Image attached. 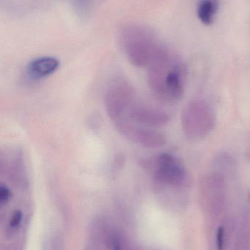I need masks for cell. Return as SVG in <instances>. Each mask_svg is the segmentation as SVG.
Instances as JSON below:
<instances>
[{
    "label": "cell",
    "instance_id": "cell-1",
    "mask_svg": "<svg viewBox=\"0 0 250 250\" xmlns=\"http://www.w3.org/2000/svg\"><path fill=\"white\" fill-rule=\"evenodd\" d=\"M148 84L154 96L165 104H174L183 98L186 71L182 62L159 52L148 70Z\"/></svg>",
    "mask_w": 250,
    "mask_h": 250
},
{
    "label": "cell",
    "instance_id": "cell-2",
    "mask_svg": "<svg viewBox=\"0 0 250 250\" xmlns=\"http://www.w3.org/2000/svg\"><path fill=\"white\" fill-rule=\"evenodd\" d=\"M182 126L186 138L192 141H201L214 129L216 114L207 101L198 99L185 105L182 112Z\"/></svg>",
    "mask_w": 250,
    "mask_h": 250
},
{
    "label": "cell",
    "instance_id": "cell-3",
    "mask_svg": "<svg viewBox=\"0 0 250 250\" xmlns=\"http://www.w3.org/2000/svg\"><path fill=\"white\" fill-rule=\"evenodd\" d=\"M152 172L157 183L174 189H185L191 185V177L183 163L170 153H161L153 160Z\"/></svg>",
    "mask_w": 250,
    "mask_h": 250
},
{
    "label": "cell",
    "instance_id": "cell-4",
    "mask_svg": "<svg viewBox=\"0 0 250 250\" xmlns=\"http://www.w3.org/2000/svg\"><path fill=\"white\" fill-rule=\"evenodd\" d=\"M230 179L212 169L201 181V201L212 217H218L224 211L227 201V181Z\"/></svg>",
    "mask_w": 250,
    "mask_h": 250
},
{
    "label": "cell",
    "instance_id": "cell-5",
    "mask_svg": "<svg viewBox=\"0 0 250 250\" xmlns=\"http://www.w3.org/2000/svg\"><path fill=\"white\" fill-rule=\"evenodd\" d=\"M135 92L130 83L123 78L114 79L109 85L104 97V105L109 118L116 123L126 117L135 103Z\"/></svg>",
    "mask_w": 250,
    "mask_h": 250
},
{
    "label": "cell",
    "instance_id": "cell-6",
    "mask_svg": "<svg viewBox=\"0 0 250 250\" xmlns=\"http://www.w3.org/2000/svg\"><path fill=\"white\" fill-rule=\"evenodd\" d=\"M114 125L125 138L145 148H160L167 144L165 135L153 128L138 126L126 120L117 122Z\"/></svg>",
    "mask_w": 250,
    "mask_h": 250
},
{
    "label": "cell",
    "instance_id": "cell-7",
    "mask_svg": "<svg viewBox=\"0 0 250 250\" xmlns=\"http://www.w3.org/2000/svg\"><path fill=\"white\" fill-rule=\"evenodd\" d=\"M128 120L138 126L154 128L167 125L170 117L164 111L135 102L129 108L126 117L121 120Z\"/></svg>",
    "mask_w": 250,
    "mask_h": 250
},
{
    "label": "cell",
    "instance_id": "cell-8",
    "mask_svg": "<svg viewBox=\"0 0 250 250\" xmlns=\"http://www.w3.org/2000/svg\"><path fill=\"white\" fill-rule=\"evenodd\" d=\"M60 62L51 57H43L32 60L27 67L28 75L33 79L48 77L57 71Z\"/></svg>",
    "mask_w": 250,
    "mask_h": 250
},
{
    "label": "cell",
    "instance_id": "cell-9",
    "mask_svg": "<svg viewBox=\"0 0 250 250\" xmlns=\"http://www.w3.org/2000/svg\"><path fill=\"white\" fill-rule=\"evenodd\" d=\"M217 12V4L214 0H203L198 7V18L202 23L210 25L214 21Z\"/></svg>",
    "mask_w": 250,
    "mask_h": 250
},
{
    "label": "cell",
    "instance_id": "cell-10",
    "mask_svg": "<svg viewBox=\"0 0 250 250\" xmlns=\"http://www.w3.org/2000/svg\"><path fill=\"white\" fill-rule=\"evenodd\" d=\"M217 248L218 250H226V230L223 226H220L217 231Z\"/></svg>",
    "mask_w": 250,
    "mask_h": 250
},
{
    "label": "cell",
    "instance_id": "cell-11",
    "mask_svg": "<svg viewBox=\"0 0 250 250\" xmlns=\"http://www.w3.org/2000/svg\"><path fill=\"white\" fill-rule=\"evenodd\" d=\"M23 218V214L20 210H17L13 213V217L10 219V226L12 229H16L20 225Z\"/></svg>",
    "mask_w": 250,
    "mask_h": 250
},
{
    "label": "cell",
    "instance_id": "cell-12",
    "mask_svg": "<svg viewBox=\"0 0 250 250\" xmlns=\"http://www.w3.org/2000/svg\"><path fill=\"white\" fill-rule=\"evenodd\" d=\"M11 196V192L7 187L1 185L0 188V201L1 204L7 202Z\"/></svg>",
    "mask_w": 250,
    "mask_h": 250
},
{
    "label": "cell",
    "instance_id": "cell-13",
    "mask_svg": "<svg viewBox=\"0 0 250 250\" xmlns=\"http://www.w3.org/2000/svg\"><path fill=\"white\" fill-rule=\"evenodd\" d=\"M111 248L113 250H123L120 241L115 236L111 239Z\"/></svg>",
    "mask_w": 250,
    "mask_h": 250
},
{
    "label": "cell",
    "instance_id": "cell-14",
    "mask_svg": "<svg viewBox=\"0 0 250 250\" xmlns=\"http://www.w3.org/2000/svg\"><path fill=\"white\" fill-rule=\"evenodd\" d=\"M242 245H243V249L242 250H250L249 246H248V242L246 240H245V242H244Z\"/></svg>",
    "mask_w": 250,
    "mask_h": 250
}]
</instances>
